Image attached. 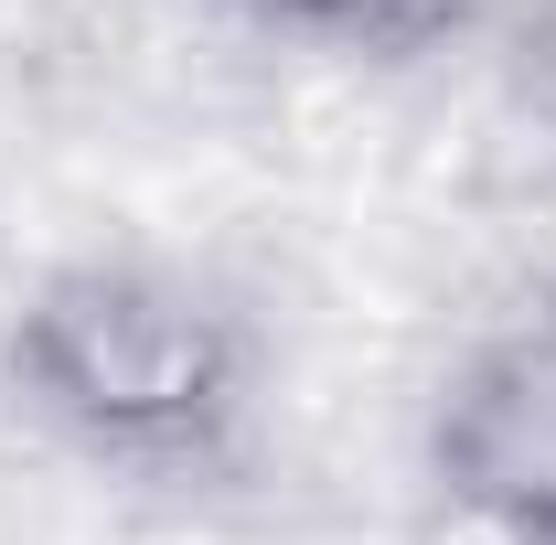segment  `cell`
Listing matches in <instances>:
<instances>
[{"label":"cell","instance_id":"cell-1","mask_svg":"<svg viewBox=\"0 0 556 545\" xmlns=\"http://www.w3.org/2000/svg\"><path fill=\"white\" fill-rule=\"evenodd\" d=\"M0 375L65 449L139 481H193L247 439L257 321L172 257L97 246L54 257L11 300Z\"/></svg>","mask_w":556,"mask_h":545},{"label":"cell","instance_id":"cell-2","mask_svg":"<svg viewBox=\"0 0 556 545\" xmlns=\"http://www.w3.org/2000/svg\"><path fill=\"white\" fill-rule=\"evenodd\" d=\"M428 460H492V471H535L556 481V310L492 332L428 428Z\"/></svg>","mask_w":556,"mask_h":545},{"label":"cell","instance_id":"cell-3","mask_svg":"<svg viewBox=\"0 0 556 545\" xmlns=\"http://www.w3.org/2000/svg\"><path fill=\"white\" fill-rule=\"evenodd\" d=\"M407 545H556V481L492 460H428Z\"/></svg>","mask_w":556,"mask_h":545},{"label":"cell","instance_id":"cell-4","mask_svg":"<svg viewBox=\"0 0 556 545\" xmlns=\"http://www.w3.org/2000/svg\"><path fill=\"white\" fill-rule=\"evenodd\" d=\"M225 11L278 43H321V54H417L450 33L460 0H225Z\"/></svg>","mask_w":556,"mask_h":545}]
</instances>
